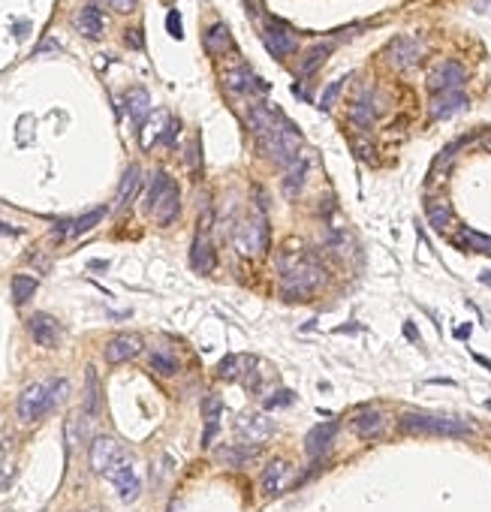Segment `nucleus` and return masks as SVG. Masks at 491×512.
<instances>
[{"label":"nucleus","mask_w":491,"mask_h":512,"mask_svg":"<svg viewBox=\"0 0 491 512\" xmlns=\"http://www.w3.org/2000/svg\"><path fill=\"white\" fill-rule=\"evenodd\" d=\"M244 121L257 136V148L266 154V157L275 163V166H289L298 157V148H302V136H298V127L289 121L287 115H280V109L268 106V103H253L248 112H244Z\"/></svg>","instance_id":"1"},{"label":"nucleus","mask_w":491,"mask_h":512,"mask_svg":"<svg viewBox=\"0 0 491 512\" xmlns=\"http://www.w3.org/2000/svg\"><path fill=\"white\" fill-rule=\"evenodd\" d=\"M67 380L58 377V380H49V383H31L22 395H18V419L22 422H36L42 419L54 404H61L67 398Z\"/></svg>","instance_id":"2"},{"label":"nucleus","mask_w":491,"mask_h":512,"mask_svg":"<svg viewBox=\"0 0 491 512\" xmlns=\"http://www.w3.org/2000/svg\"><path fill=\"white\" fill-rule=\"evenodd\" d=\"M232 248L248 259H257L268 250V221L262 211H250L248 217H241L232 230Z\"/></svg>","instance_id":"3"},{"label":"nucleus","mask_w":491,"mask_h":512,"mask_svg":"<svg viewBox=\"0 0 491 512\" xmlns=\"http://www.w3.org/2000/svg\"><path fill=\"white\" fill-rule=\"evenodd\" d=\"M325 283V269L316 265L314 259H302L293 271H287L280 278V298L284 301H298L307 298L314 289H320Z\"/></svg>","instance_id":"4"},{"label":"nucleus","mask_w":491,"mask_h":512,"mask_svg":"<svg viewBox=\"0 0 491 512\" xmlns=\"http://www.w3.org/2000/svg\"><path fill=\"white\" fill-rule=\"evenodd\" d=\"M148 208H151L154 221H157L160 226H169V223L178 221L181 196H178L175 181H172L166 172H157V175H154V184L148 190Z\"/></svg>","instance_id":"5"},{"label":"nucleus","mask_w":491,"mask_h":512,"mask_svg":"<svg viewBox=\"0 0 491 512\" xmlns=\"http://www.w3.org/2000/svg\"><path fill=\"white\" fill-rule=\"evenodd\" d=\"M401 428L410 431V434H434V437H461V434H467V425L452 422V419H443V416H431V413H404Z\"/></svg>","instance_id":"6"},{"label":"nucleus","mask_w":491,"mask_h":512,"mask_svg":"<svg viewBox=\"0 0 491 512\" xmlns=\"http://www.w3.org/2000/svg\"><path fill=\"white\" fill-rule=\"evenodd\" d=\"M422 54H425L422 42L413 40V36H395V40L386 45V61L392 63L395 70H410V67H416V63L422 61Z\"/></svg>","instance_id":"7"},{"label":"nucleus","mask_w":491,"mask_h":512,"mask_svg":"<svg viewBox=\"0 0 491 512\" xmlns=\"http://www.w3.org/2000/svg\"><path fill=\"white\" fill-rule=\"evenodd\" d=\"M121 461H124V452L112 437H97V440L90 443V470L99 473V477H108V470Z\"/></svg>","instance_id":"8"},{"label":"nucleus","mask_w":491,"mask_h":512,"mask_svg":"<svg viewBox=\"0 0 491 512\" xmlns=\"http://www.w3.org/2000/svg\"><path fill=\"white\" fill-rule=\"evenodd\" d=\"M465 67L458 61H443L428 72V90L431 94H443V90H456L465 81Z\"/></svg>","instance_id":"9"},{"label":"nucleus","mask_w":491,"mask_h":512,"mask_svg":"<svg viewBox=\"0 0 491 512\" xmlns=\"http://www.w3.org/2000/svg\"><path fill=\"white\" fill-rule=\"evenodd\" d=\"M27 332H31L33 341L45 346V350H54V346L61 344V323L51 314H33L27 319Z\"/></svg>","instance_id":"10"},{"label":"nucleus","mask_w":491,"mask_h":512,"mask_svg":"<svg viewBox=\"0 0 491 512\" xmlns=\"http://www.w3.org/2000/svg\"><path fill=\"white\" fill-rule=\"evenodd\" d=\"M108 479H112V486L118 488V497H121L124 504H133V500L139 497V491H142L139 477H136L133 464L127 461V458H124L121 464H115L112 470H108Z\"/></svg>","instance_id":"11"},{"label":"nucleus","mask_w":491,"mask_h":512,"mask_svg":"<svg viewBox=\"0 0 491 512\" xmlns=\"http://www.w3.org/2000/svg\"><path fill=\"white\" fill-rule=\"evenodd\" d=\"M223 85H226L230 94H257V90H259V94H266V90H268V85L250 67H235V70H230L223 76Z\"/></svg>","instance_id":"12"},{"label":"nucleus","mask_w":491,"mask_h":512,"mask_svg":"<svg viewBox=\"0 0 491 512\" xmlns=\"http://www.w3.org/2000/svg\"><path fill=\"white\" fill-rule=\"evenodd\" d=\"M142 337L139 335H130V332H121V335H115L112 341L106 344V362H112V365H121V362H130V359H136V355L142 353Z\"/></svg>","instance_id":"13"},{"label":"nucleus","mask_w":491,"mask_h":512,"mask_svg":"<svg viewBox=\"0 0 491 512\" xmlns=\"http://www.w3.org/2000/svg\"><path fill=\"white\" fill-rule=\"evenodd\" d=\"M106 217V208H94V211H88V214H81V217H76V221H61L58 226H54V241H63V239H79V235H85V232H90L94 226L99 223Z\"/></svg>","instance_id":"14"},{"label":"nucleus","mask_w":491,"mask_h":512,"mask_svg":"<svg viewBox=\"0 0 491 512\" xmlns=\"http://www.w3.org/2000/svg\"><path fill=\"white\" fill-rule=\"evenodd\" d=\"M350 428H353V434H356V437H362V440H374V437L383 434L386 419H383L380 410L365 407V410H359V413H353Z\"/></svg>","instance_id":"15"},{"label":"nucleus","mask_w":491,"mask_h":512,"mask_svg":"<svg viewBox=\"0 0 491 512\" xmlns=\"http://www.w3.org/2000/svg\"><path fill=\"white\" fill-rule=\"evenodd\" d=\"M465 109H467V97H465V90H461V88L434 94V99H431V118H437V121L465 112Z\"/></svg>","instance_id":"16"},{"label":"nucleus","mask_w":491,"mask_h":512,"mask_svg":"<svg viewBox=\"0 0 491 512\" xmlns=\"http://www.w3.org/2000/svg\"><path fill=\"white\" fill-rule=\"evenodd\" d=\"M262 42H266V49L275 54V58H287V54L296 51V36L287 31L284 24H268L266 31H262Z\"/></svg>","instance_id":"17"},{"label":"nucleus","mask_w":491,"mask_h":512,"mask_svg":"<svg viewBox=\"0 0 491 512\" xmlns=\"http://www.w3.org/2000/svg\"><path fill=\"white\" fill-rule=\"evenodd\" d=\"M307 169H311V163H307V157H302V154H298V157L287 166L284 181H280V184H284V196H287V199H298V196H302Z\"/></svg>","instance_id":"18"},{"label":"nucleus","mask_w":491,"mask_h":512,"mask_svg":"<svg viewBox=\"0 0 491 512\" xmlns=\"http://www.w3.org/2000/svg\"><path fill=\"white\" fill-rule=\"evenodd\" d=\"M287 473H289L287 461H280V458L268 461V464H266V470H262V479H259L262 495H266V497H277L280 491L287 488Z\"/></svg>","instance_id":"19"},{"label":"nucleus","mask_w":491,"mask_h":512,"mask_svg":"<svg viewBox=\"0 0 491 512\" xmlns=\"http://www.w3.org/2000/svg\"><path fill=\"white\" fill-rule=\"evenodd\" d=\"M124 112L130 115L133 124H145L151 115V97L145 88H130L124 97Z\"/></svg>","instance_id":"20"},{"label":"nucleus","mask_w":491,"mask_h":512,"mask_svg":"<svg viewBox=\"0 0 491 512\" xmlns=\"http://www.w3.org/2000/svg\"><path fill=\"white\" fill-rule=\"evenodd\" d=\"M335 431H338V425H335V422H323V425L311 428V431L305 434V449H307V455H314V458H316V455H323L332 446Z\"/></svg>","instance_id":"21"},{"label":"nucleus","mask_w":491,"mask_h":512,"mask_svg":"<svg viewBox=\"0 0 491 512\" xmlns=\"http://www.w3.org/2000/svg\"><path fill=\"white\" fill-rule=\"evenodd\" d=\"M72 24H76V31L81 36H88V40H99V33H103V15H99L97 6H81L76 18H72Z\"/></svg>","instance_id":"22"},{"label":"nucleus","mask_w":491,"mask_h":512,"mask_svg":"<svg viewBox=\"0 0 491 512\" xmlns=\"http://www.w3.org/2000/svg\"><path fill=\"white\" fill-rule=\"evenodd\" d=\"M190 265L199 271V274H208L214 269V248L208 241L205 232H199L193 239V248H190Z\"/></svg>","instance_id":"23"},{"label":"nucleus","mask_w":491,"mask_h":512,"mask_svg":"<svg viewBox=\"0 0 491 512\" xmlns=\"http://www.w3.org/2000/svg\"><path fill=\"white\" fill-rule=\"evenodd\" d=\"M239 434L244 437V440H250V443H259V440H266V437L275 434V425H271L266 416L250 413V416H244V419H241Z\"/></svg>","instance_id":"24"},{"label":"nucleus","mask_w":491,"mask_h":512,"mask_svg":"<svg viewBox=\"0 0 491 512\" xmlns=\"http://www.w3.org/2000/svg\"><path fill=\"white\" fill-rule=\"evenodd\" d=\"M250 368H257V359H253V355L232 353L217 365V374H220V380H239V377H244V371H250Z\"/></svg>","instance_id":"25"},{"label":"nucleus","mask_w":491,"mask_h":512,"mask_svg":"<svg viewBox=\"0 0 491 512\" xmlns=\"http://www.w3.org/2000/svg\"><path fill=\"white\" fill-rule=\"evenodd\" d=\"M220 410H223L220 398H205V404H202V416H205L202 446H205V449L214 443V437H217V428H220Z\"/></svg>","instance_id":"26"},{"label":"nucleus","mask_w":491,"mask_h":512,"mask_svg":"<svg viewBox=\"0 0 491 512\" xmlns=\"http://www.w3.org/2000/svg\"><path fill=\"white\" fill-rule=\"evenodd\" d=\"M232 49V36H230V31H226V24H211L205 31V51L208 54H223V51H230Z\"/></svg>","instance_id":"27"},{"label":"nucleus","mask_w":491,"mask_h":512,"mask_svg":"<svg viewBox=\"0 0 491 512\" xmlns=\"http://www.w3.org/2000/svg\"><path fill=\"white\" fill-rule=\"evenodd\" d=\"M169 121H172V118H169L166 112H154V115H148V124H142V148H145V151L151 148L157 136H163V130H166Z\"/></svg>","instance_id":"28"},{"label":"nucleus","mask_w":491,"mask_h":512,"mask_svg":"<svg viewBox=\"0 0 491 512\" xmlns=\"http://www.w3.org/2000/svg\"><path fill=\"white\" fill-rule=\"evenodd\" d=\"M139 181H142L139 166H130V169L124 172V178H121V190H118V208H124V205H130V202H133L136 190H139Z\"/></svg>","instance_id":"29"},{"label":"nucleus","mask_w":491,"mask_h":512,"mask_svg":"<svg viewBox=\"0 0 491 512\" xmlns=\"http://www.w3.org/2000/svg\"><path fill=\"white\" fill-rule=\"evenodd\" d=\"M329 54H332V45H329V42L311 45V49L305 51V58H302V72H305V76H311V72H316L325 61H329Z\"/></svg>","instance_id":"30"},{"label":"nucleus","mask_w":491,"mask_h":512,"mask_svg":"<svg viewBox=\"0 0 491 512\" xmlns=\"http://www.w3.org/2000/svg\"><path fill=\"white\" fill-rule=\"evenodd\" d=\"M350 118H353V124H356V127H362V130H368V127L374 124V118H377L374 103H371V97L356 99V103H353V109H350Z\"/></svg>","instance_id":"31"},{"label":"nucleus","mask_w":491,"mask_h":512,"mask_svg":"<svg viewBox=\"0 0 491 512\" xmlns=\"http://www.w3.org/2000/svg\"><path fill=\"white\" fill-rule=\"evenodd\" d=\"M85 410L90 416L99 410V383H97V371L94 368L85 371Z\"/></svg>","instance_id":"32"},{"label":"nucleus","mask_w":491,"mask_h":512,"mask_svg":"<svg viewBox=\"0 0 491 512\" xmlns=\"http://www.w3.org/2000/svg\"><path fill=\"white\" fill-rule=\"evenodd\" d=\"M461 244L474 253H483V256H491V235H483V232H474V230H461Z\"/></svg>","instance_id":"33"},{"label":"nucleus","mask_w":491,"mask_h":512,"mask_svg":"<svg viewBox=\"0 0 491 512\" xmlns=\"http://www.w3.org/2000/svg\"><path fill=\"white\" fill-rule=\"evenodd\" d=\"M36 287H40V280H36V278L18 274V278H13V301H15V305H24V301L36 292Z\"/></svg>","instance_id":"34"},{"label":"nucleus","mask_w":491,"mask_h":512,"mask_svg":"<svg viewBox=\"0 0 491 512\" xmlns=\"http://www.w3.org/2000/svg\"><path fill=\"white\" fill-rule=\"evenodd\" d=\"M428 223L434 226L437 232H443L446 226L452 223V208L446 202H431L428 205Z\"/></svg>","instance_id":"35"},{"label":"nucleus","mask_w":491,"mask_h":512,"mask_svg":"<svg viewBox=\"0 0 491 512\" xmlns=\"http://www.w3.org/2000/svg\"><path fill=\"white\" fill-rule=\"evenodd\" d=\"M151 368L157 371L160 377H175V374H178V362L172 359L169 353H160L157 350V353H151Z\"/></svg>","instance_id":"36"},{"label":"nucleus","mask_w":491,"mask_h":512,"mask_svg":"<svg viewBox=\"0 0 491 512\" xmlns=\"http://www.w3.org/2000/svg\"><path fill=\"white\" fill-rule=\"evenodd\" d=\"M353 151H356L365 163H374V160H377V148L365 139V136H356V139H353Z\"/></svg>","instance_id":"37"},{"label":"nucleus","mask_w":491,"mask_h":512,"mask_svg":"<svg viewBox=\"0 0 491 512\" xmlns=\"http://www.w3.org/2000/svg\"><path fill=\"white\" fill-rule=\"evenodd\" d=\"M341 88H344V79H341V81H332V85L325 88V94H323V99H320V109H323V112H329V109H332V103H335V99H338V94H341Z\"/></svg>","instance_id":"38"},{"label":"nucleus","mask_w":491,"mask_h":512,"mask_svg":"<svg viewBox=\"0 0 491 512\" xmlns=\"http://www.w3.org/2000/svg\"><path fill=\"white\" fill-rule=\"evenodd\" d=\"M293 398H296L293 392H275V395L266 401V407H268V410H275V407H289V404H293Z\"/></svg>","instance_id":"39"},{"label":"nucleus","mask_w":491,"mask_h":512,"mask_svg":"<svg viewBox=\"0 0 491 512\" xmlns=\"http://www.w3.org/2000/svg\"><path fill=\"white\" fill-rule=\"evenodd\" d=\"M166 31L175 36V40H181V36H184V31H181V15L175 13V9H172V13L166 15Z\"/></svg>","instance_id":"40"},{"label":"nucleus","mask_w":491,"mask_h":512,"mask_svg":"<svg viewBox=\"0 0 491 512\" xmlns=\"http://www.w3.org/2000/svg\"><path fill=\"white\" fill-rule=\"evenodd\" d=\"M178 130H181V124L172 118V121L166 124V130H163V145H175V136H178Z\"/></svg>","instance_id":"41"},{"label":"nucleus","mask_w":491,"mask_h":512,"mask_svg":"<svg viewBox=\"0 0 491 512\" xmlns=\"http://www.w3.org/2000/svg\"><path fill=\"white\" fill-rule=\"evenodd\" d=\"M112 9H118V13H130V9L136 6V0H106Z\"/></svg>","instance_id":"42"},{"label":"nucleus","mask_w":491,"mask_h":512,"mask_svg":"<svg viewBox=\"0 0 491 512\" xmlns=\"http://www.w3.org/2000/svg\"><path fill=\"white\" fill-rule=\"evenodd\" d=\"M127 45H130V49H142V33L130 31V33H127Z\"/></svg>","instance_id":"43"},{"label":"nucleus","mask_w":491,"mask_h":512,"mask_svg":"<svg viewBox=\"0 0 491 512\" xmlns=\"http://www.w3.org/2000/svg\"><path fill=\"white\" fill-rule=\"evenodd\" d=\"M22 230H13V226H6V223H0V235H18Z\"/></svg>","instance_id":"44"},{"label":"nucleus","mask_w":491,"mask_h":512,"mask_svg":"<svg viewBox=\"0 0 491 512\" xmlns=\"http://www.w3.org/2000/svg\"><path fill=\"white\" fill-rule=\"evenodd\" d=\"M404 335L410 337V341H416V326H413V323H407V326H404Z\"/></svg>","instance_id":"45"},{"label":"nucleus","mask_w":491,"mask_h":512,"mask_svg":"<svg viewBox=\"0 0 491 512\" xmlns=\"http://www.w3.org/2000/svg\"><path fill=\"white\" fill-rule=\"evenodd\" d=\"M474 9H491V0H474Z\"/></svg>","instance_id":"46"},{"label":"nucleus","mask_w":491,"mask_h":512,"mask_svg":"<svg viewBox=\"0 0 491 512\" xmlns=\"http://www.w3.org/2000/svg\"><path fill=\"white\" fill-rule=\"evenodd\" d=\"M456 335H458V337H467V335H470V326H458Z\"/></svg>","instance_id":"47"},{"label":"nucleus","mask_w":491,"mask_h":512,"mask_svg":"<svg viewBox=\"0 0 491 512\" xmlns=\"http://www.w3.org/2000/svg\"><path fill=\"white\" fill-rule=\"evenodd\" d=\"M479 280H483L485 287H491V271H483V274H479Z\"/></svg>","instance_id":"48"},{"label":"nucleus","mask_w":491,"mask_h":512,"mask_svg":"<svg viewBox=\"0 0 491 512\" xmlns=\"http://www.w3.org/2000/svg\"><path fill=\"white\" fill-rule=\"evenodd\" d=\"M6 486H9V477H6V473H0V488H6Z\"/></svg>","instance_id":"49"},{"label":"nucleus","mask_w":491,"mask_h":512,"mask_svg":"<svg viewBox=\"0 0 491 512\" xmlns=\"http://www.w3.org/2000/svg\"><path fill=\"white\" fill-rule=\"evenodd\" d=\"M88 512H103V509H88Z\"/></svg>","instance_id":"50"}]
</instances>
